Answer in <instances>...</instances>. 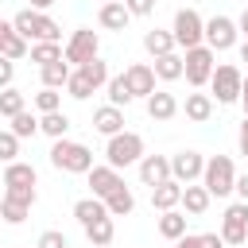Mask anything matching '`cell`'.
Returning <instances> with one entry per match:
<instances>
[{"label": "cell", "instance_id": "cell-1", "mask_svg": "<svg viewBox=\"0 0 248 248\" xmlns=\"http://www.w3.org/2000/svg\"><path fill=\"white\" fill-rule=\"evenodd\" d=\"M12 27H16L19 39H31V43H58V39H62V27H58L46 12H35V8L16 12Z\"/></svg>", "mask_w": 248, "mask_h": 248}, {"label": "cell", "instance_id": "cell-2", "mask_svg": "<svg viewBox=\"0 0 248 248\" xmlns=\"http://www.w3.org/2000/svg\"><path fill=\"white\" fill-rule=\"evenodd\" d=\"M50 167L66 174H89L93 170V151L78 140H54L50 147Z\"/></svg>", "mask_w": 248, "mask_h": 248}, {"label": "cell", "instance_id": "cell-3", "mask_svg": "<svg viewBox=\"0 0 248 248\" xmlns=\"http://www.w3.org/2000/svg\"><path fill=\"white\" fill-rule=\"evenodd\" d=\"M105 159H108L112 170H124V167L140 163V159H143V136H140V132H116V136H108Z\"/></svg>", "mask_w": 248, "mask_h": 248}, {"label": "cell", "instance_id": "cell-4", "mask_svg": "<svg viewBox=\"0 0 248 248\" xmlns=\"http://www.w3.org/2000/svg\"><path fill=\"white\" fill-rule=\"evenodd\" d=\"M202 186L209 190V198H225L236 190V167L229 155H213L205 159V170H202Z\"/></svg>", "mask_w": 248, "mask_h": 248}, {"label": "cell", "instance_id": "cell-5", "mask_svg": "<svg viewBox=\"0 0 248 248\" xmlns=\"http://www.w3.org/2000/svg\"><path fill=\"white\" fill-rule=\"evenodd\" d=\"M170 35H174V46L194 50V46L205 43V19H202L194 8H178V12H174V27H170Z\"/></svg>", "mask_w": 248, "mask_h": 248}, {"label": "cell", "instance_id": "cell-6", "mask_svg": "<svg viewBox=\"0 0 248 248\" xmlns=\"http://www.w3.org/2000/svg\"><path fill=\"white\" fill-rule=\"evenodd\" d=\"M213 70H217V54L202 43V46H194V50H186L182 54V78L194 85V89H202V85H209V78H213Z\"/></svg>", "mask_w": 248, "mask_h": 248}, {"label": "cell", "instance_id": "cell-7", "mask_svg": "<svg viewBox=\"0 0 248 248\" xmlns=\"http://www.w3.org/2000/svg\"><path fill=\"white\" fill-rule=\"evenodd\" d=\"M97 50H101V43H97V31H93V27H78V31L70 35V43L62 46V54H66L70 66H85V62L101 58Z\"/></svg>", "mask_w": 248, "mask_h": 248}, {"label": "cell", "instance_id": "cell-8", "mask_svg": "<svg viewBox=\"0 0 248 248\" xmlns=\"http://www.w3.org/2000/svg\"><path fill=\"white\" fill-rule=\"evenodd\" d=\"M209 85H213V97H217V105H232V101H240V85H244V74L236 70V66H217L213 70V78H209Z\"/></svg>", "mask_w": 248, "mask_h": 248}, {"label": "cell", "instance_id": "cell-9", "mask_svg": "<svg viewBox=\"0 0 248 248\" xmlns=\"http://www.w3.org/2000/svg\"><path fill=\"white\" fill-rule=\"evenodd\" d=\"M236 35H240V27H236V19H229V16H213V19H205V46L217 54V50H232L236 46Z\"/></svg>", "mask_w": 248, "mask_h": 248}, {"label": "cell", "instance_id": "cell-10", "mask_svg": "<svg viewBox=\"0 0 248 248\" xmlns=\"http://www.w3.org/2000/svg\"><path fill=\"white\" fill-rule=\"evenodd\" d=\"M221 240L225 244H244L248 240V202H232L221 217Z\"/></svg>", "mask_w": 248, "mask_h": 248}, {"label": "cell", "instance_id": "cell-11", "mask_svg": "<svg viewBox=\"0 0 248 248\" xmlns=\"http://www.w3.org/2000/svg\"><path fill=\"white\" fill-rule=\"evenodd\" d=\"M202 170H205V155L202 151H178V155H170V178L174 182L190 186L194 178H202Z\"/></svg>", "mask_w": 248, "mask_h": 248}, {"label": "cell", "instance_id": "cell-12", "mask_svg": "<svg viewBox=\"0 0 248 248\" xmlns=\"http://www.w3.org/2000/svg\"><path fill=\"white\" fill-rule=\"evenodd\" d=\"M124 78H128V89H132V97H151L155 93V70L147 66V62H132L128 70H124Z\"/></svg>", "mask_w": 248, "mask_h": 248}, {"label": "cell", "instance_id": "cell-13", "mask_svg": "<svg viewBox=\"0 0 248 248\" xmlns=\"http://www.w3.org/2000/svg\"><path fill=\"white\" fill-rule=\"evenodd\" d=\"M167 178H170V159H167V155H143V159H140V182H143V186L155 190V186H163Z\"/></svg>", "mask_w": 248, "mask_h": 248}, {"label": "cell", "instance_id": "cell-14", "mask_svg": "<svg viewBox=\"0 0 248 248\" xmlns=\"http://www.w3.org/2000/svg\"><path fill=\"white\" fill-rule=\"evenodd\" d=\"M120 186H124V178H120V170H112L108 163L89 170V190H93V198H101V202H105V198H108V194H116Z\"/></svg>", "mask_w": 248, "mask_h": 248}, {"label": "cell", "instance_id": "cell-15", "mask_svg": "<svg viewBox=\"0 0 248 248\" xmlns=\"http://www.w3.org/2000/svg\"><path fill=\"white\" fill-rule=\"evenodd\" d=\"M147 116H151V120H174V116H178V97L167 93V89H155V93L147 97Z\"/></svg>", "mask_w": 248, "mask_h": 248}, {"label": "cell", "instance_id": "cell-16", "mask_svg": "<svg viewBox=\"0 0 248 248\" xmlns=\"http://www.w3.org/2000/svg\"><path fill=\"white\" fill-rule=\"evenodd\" d=\"M151 205H155L159 213H167V209H178V205H182V182L167 178L163 186H155V190H151Z\"/></svg>", "mask_w": 248, "mask_h": 248}, {"label": "cell", "instance_id": "cell-17", "mask_svg": "<svg viewBox=\"0 0 248 248\" xmlns=\"http://www.w3.org/2000/svg\"><path fill=\"white\" fill-rule=\"evenodd\" d=\"M93 128H97L101 136H116V132H124V112H120L116 105H101V108L93 112Z\"/></svg>", "mask_w": 248, "mask_h": 248}, {"label": "cell", "instance_id": "cell-18", "mask_svg": "<svg viewBox=\"0 0 248 248\" xmlns=\"http://www.w3.org/2000/svg\"><path fill=\"white\" fill-rule=\"evenodd\" d=\"M0 54H4V58H12V62H16V58H23V54H31V50H27V39H19V35H16V27H12L8 19H0Z\"/></svg>", "mask_w": 248, "mask_h": 248}, {"label": "cell", "instance_id": "cell-19", "mask_svg": "<svg viewBox=\"0 0 248 248\" xmlns=\"http://www.w3.org/2000/svg\"><path fill=\"white\" fill-rule=\"evenodd\" d=\"M128 19H132V12H128L124 4H101V12H97V23H101L105 31H124Z\"/></svg>", "mask_w": 248, "mask_h": 248}, {"label": "cell", "instance_id": "cell-20", "mask_svg": "<svg viewBox=\"0 0 248 248\" xmlns=\"http://www.w3.org/2000/svg\"><path fill=\"white\" fill-rule=\"evenodd\" d=\"M143 50H147L151 58L174 54V35H170V31H159V27H151V31H143Z\"/></svg>", "mask_w": 248, "mask_h": 248}, {"label": "cell", "instance_id": "cell-21", "mask_svg": "<svg viewBox=\"0 0 248 248\" xmlns=\"http://www.w3.org/2000/svg\"><path fill=\"white\" fill-rule=\"evenodd\" d=\"M186 120H194V124H205L209 116H213V97L209 93H186Z\"/></svg>", "mask_w": 248, "mask_h": 248}, {"label": "cell", "instance_id": "cell-22", "mask_svg": "<svg viewBox=\"0 0 248 248\" xmlns=\"http://www.w3.org/2000/svg\"><path fill=\"white\" fill-rule=\"evenodd\" d=\"M209 202H213V198H209V190H205V186H194V182H190V186H182V209H186L190 217H202V213L209 209Z\"/></svg>", "mask_w": 248, "mask_h": 248}, {"label": "cell", "instance_id": "cell-23", "mask_svg": "<svg viewBox=\"0 0 248 248\" xmlns=\"http://www.w3.org/2000/svg\"><path fill=\"white\" fill-rule=\"evenodd\" d=\"M74 217L81 221V229L85 225H93V221H101V217H108V205L101 202V198H81V202H74Z\"/></svg>", "mask_w": 248, "mask_h": 248}, {"label": "cell", "instance_id": "cell-24", "mask_svg": "<svg viewBox=\"0 0 248 248\" xmlns=\"http://www.w3.org/2000/svg\"><path fill=\"white\" fill-rule=\"evenodd\" d=\"M159 236H167V240H182V236H186V213H182V209H167V213H159Z\"/></svg>", "mask_w": 248, "mask_h": 248}, {"label": "cell", "instance_id": "cell-25", "mask_svg": "<svg viewBox=\"0 0 248 248\" xmlns=\"http://www.w3.org/2000/svg\"><path fill=\"white\" fill-rule=\"evenodd\" d=\"M112 236H116V225H112V217H101V221L85 225V240H89L93 248H108V244H112Z\"/></svg>", "mask_w": 248, "mask_h": 248}, {"label": "cell", "instance_id": "cell-26", "mask_svg": "<svg viewBox=\"0 0 248 248\" xmlns=\"http://www.w3.org/2000/svg\"><path fill=\"white\" fill-rule=\"evenodd\" d=\"M35 178H39V174H35L31 163H19V159H16V163L4 167V186H35Z\"/></svg>", "mask_w": 248, "mask_h": 248}, {"label": "cell", "instance_id": "cell-27", "mask_svg": "<svg viewBox=\"0 0 248 248\" xmlns=\"http://www.w3.org/2000/svg\"><path fill=\"white\" fill-rule=\"evenodd\" d=\"M70 62L62 58V62H50V66H43V89H66V81H70Z\"/></svg>", "mask_w": 248, "mask_h": 248}, {"label": "cell", "instance_id": "cell-28", "mask_svg": "<svg viewBox=\"0 0 248 248\" xmlns=\"http://www.w3.org/2000/svg\"><path fill=\"white\" fill-rule=\"evenodd\" d=\"M39 132H46L50 140H66V132H70V116L58 108V112H46V116H39Z\"/></svg>", "mask_w": 248, "mask_h": 248}, {"label": "cell", "instance_id": "cell-29", "mask_svg": "<svg viewBox=\"0 0 248 248\" xmlns=\"http://www.w3.org/2000/svg\"><path fill=\"white\" fill-rule=\"evenodd\" d=\"M105 205H108V217H128V213L136 209V194H132L128 186H120L116 194L105 198Z\"/></svg>", "mask_w": 248, "mask_h": 248}, {"label": "cell", "instance_id": "cell-30", "mask_svg": "<svg viewBox=\"0 0 248 248\" xmlns=\"http://www.w3.org/2000/svg\"><path fill=\"white\" fill-rule=\"evenodd\" d=\"M19 112H27V97L19 93V89H0V116L4 120H12V116H19Z\"/></svg>", "mask_w": 248, "mask_h": 248}, {"label": "cell", "instance_id": "cell-31", "mask_svg": "<svg viewBox=\"0 0 248 248\" xmlns=\"http://www.w3.org/2000/svg\"><path fill=\"white\" fill-rule=\"evenodd\" d=\"M62 58H66L62 43H31V62H39V70L50 66V62H62Z\"/></svg>", "mask_w": 248, "mask_h": 248}, {"label": "cell", "instance_id": "cell-32", "mask_svg": "<svg viewBox=\"0 0 248 248\" xmlns=\"http://www.w3.org/2000/svg\"><path fill=\"white\" fill-rule=\"evenodd\" d=\"M155 78H163V81H178L182 78V54H163V58H155Z\"/></svg>", "mask_w": 248, "mask_h": 248}, {"label": "cell", "instance_id": "cell-33", "mask_svg": "<svg viewBox=\"0 0 248 248\" xmlns=\"http://www.w3.org/2000/svg\"><path fill=\"white\" fill-rule=\"evenodd\" d=\"M105 89H108V105H116V108H124L128 101H136V97H132V89H128V78H124V74L108 78V85H105Z\"/></svg>", "mask_w": 248, "mask_h": 248}, {"label": "cell", "instance_id": "cell-34", "mask_svg": "<svg viewBox=\"0 0 248 248\" xmlns=\"http://www.w3.org/2000/svg\"><path fill=\"white\" fill-rule=\"evenodd\" d=\"M78 70L85 74V81H89L93 89L108 85V62H105V58H93V62H85V66H78Z\"/></svg>", "mask_w": 248, "mask_h": 248}, {"label": "cell", "instance_id": "cell-35", "mask_svg": "<svg viewBox=\"0 0 248 248\" xmlns=\"http://www.w3.org/2000/svg\"><path fill=\"white\" fill-rule=\"evenodd\" d=\"M66 93H70L74 101H89V97H93L97 89H93V85L85 81V74H81V70H74V74H70V81H66Z\"/></svg>", "mask_w": 248, "mask_h": 248}, {"label": "cell", "instance_id": "cell-36", "mask_svg": "<svg viewBox=\"0 0 248 248\" xmlns=\"http://www.w3.org/2000/svg\"><path fill=\"white\" fill-rule=\"evenodd\" d=\"M27 205H19V202H12V198H0V217L8 221V225H23L27 221Z\"/></svg>", "mask_w": 248, "mask_h": 248}, {"label": "cell", "instance_id": "cell-37", "mask_svg": "<svg viewBox=\"0 0 248 248\" xmlns=\"http://www.w3.org/2000/svg\"><path fill=\"white\" fill-rule=\"evenodd\" d=\"M58 105H62V93L58 89H39L35 93V108L46 116V112H58Z\"/></svg>", "mask_w": 248, "mask_h": 248}, {"label": "cell", "instance_id": "cell-38", "mask_svg": "<svg viewBox=\"0 0 248 248\" xmlns=\"http://www.w3.org/2000/svg\"><path fill=\"white\" fill-rule=\"evenodd\" d=\"M8 132H16L19 140H27V136L39 132V120H35L31 112H19V116H12V128H8Z\"/></svg>", "mask_w": 248, "mask_h": 248}, {"label": "cell", "instance_id": "cell-39", "mask_svg": "<svg viewBox=\"0 0 248 248\" xmlns=\"http://www.w3.org/2000/svg\"><path fill=\"white\" fill-rule=\"evenodd\" d=\"M16 155H19V136L4 128V132H0V159H4V163H16Z\"/></svg>", "mask_w": 248, "mask_h": 248}, {"label": "cell", "instance_id": "cell-40", "mask_svg": "<svg viewBox=\"0 0 248 248\" xmlns=\"http://www.w3.org/2000/svg\"><path fill=\"white\" fill-rule=\"evenodd\" d=\"M4 198H12V202H19V205H35V186H8L4 190Z\"/></svg>", "mask_w": 248, "mask_h": 248}, {"label": "cell", "instance_id": "cell-41", "mask_svg": "<svg viewBox=\"0 0 248 248\" xmlns=\"http://www.w3.org/2000/svg\"><path fill=\"white\" fill-rule=\"evenodd\" d=\"M35 248H70V240H66V232H58V229H46L43 236H39V244Z\"/></svg>", "mask_w": 248, "mask_h": 248}, {"label": "cell", "instance_id": "cell-42", "mask_svg": "<svg viewBox=\"0 0 248 248\" xmlns=\"http://www.w3.org/2000/svg\"><path fill=\"white\" fill-rule=\"evenodd\" d=\"M124 8H128L132 16H151V12H155V0H124Z\"/></svg>", "mask_w": 248, "mask_h": 248}, {"label": "cell", "instance_id": "cell-43", "mask_svg": "<svg viewBox=\"0 0 248 248\" xmlns=\"http://www.w3.org/2000/svg\"><path fill=\"white\" fill-rule=\"evenodd\" d=\"M12 78H16V62L0 54V89H8V85H12Z\"/></svg>", "mask_w": 248, "mask_h": 248}, {"label": "cell", "instance_id": "cell-44", "mask_svg": "<svg viewBox=\"0 0 248 248\" xmlns=\"http://www.w3.org/2000/svg\"><path fill=\"white\" fill-rule=\"evenodd\" d=\"M198 248H225L221 232H198Z\"/></svg>", "mask_w": 248, "mask_h": 248}, {"label": "cell", "instance_id": "cell-45", "mask_svg": "<svg viewBox=\"0 0 248 248\" xmlns=\"http://www.w3.org/2000/svg\"><path fill=\"white\" fill-rule=\"evenodd\" d=\"M232 194H240V202H248V170L236 174V190H232Z\"/></svg>", "mask_w": 248, "mask_h": 248}, {"label": "cell", "instance_id": "cell-46", "mask_svg": "<svg viewBox=\"0 0 248 248\" xmlns=\"http://www.w3.org/2000/svg\"><path fill=\"white\" fill-rule=\"evenodd\" d=\"M236 27H240V35H244V39H248V8H244V12H240V19H236Z\"/></svg>", "mask_w": 248, "mask_h": 248}, {"label": "cell", "instance_id": "cell-47", "mask_svg": "<svg viewBox=\"0 0 248 248\" xmlns=\"http://www.w3.org/2000/svg\"><path fill=\"white\" fill-rule=\"evenodd\" d=\"M50 4H54V0H31V8H35V12H43V8H50Z\"/></svg>", "mask_w": 248, "mask_h": 248}, {"label": "cell", "instance_id": "cell-48", "mask_svg": "<svg viewBox=\"0 0 248 248\" xmlns=\"http://www.w3.org/2000/svg\"><path fill=\"white\" fill-rule=\"evenodd\" d=\"M240 155L248 159V136H240Z\"/></svg>", "mask_w": 248, "mask_h": 248}, {"label": "cell", "instance_id": "cell-49", "mask_svg": "<svg viewBox=\"0 0 248 248\" xmlns=\"http://www.w3.org/2000/svg\"><path fill=\"white\" fill-rule=\"evenodd\" d=\"M240 62H248V39L240 43Z\"/></svg>", "mask_w": 248, "mask_h": 248}, {"label": "cell", "instance_id": "cell-50", "mask_svg": "<svg viewBox=\"0 0 248 248\" xmlns=\"http://www.w3.org/2000/svg\"><path fill=\"white\" fill-rule=\"evenodd\" d=\"M240 136H248V116H244V120H240Z\"/></svg>", "mask_w": 248, "mask_h": 248}, {"label": "cell", "instance_id": "cell-51", "mask_svg": "<svg viewBox=\"0 0 248 248\" xmlns=\"http://www.w3.org/2000/svg\"><path fill=\"white\" fill-rule=\"evenodd\" d=\"M105 4H124V0H105Z\"/></svg>", "mask_w": 248, "mask_h": 248}, {"label": "cell", "instance_id": "cell-52", "mask_svg": "<svg viewBox=\"0 0 248 248\" xmlns=\"http://www.w3.org/2000/svg\"><path fill=\"white\" fill-rule=\"evenodd\" d=\"M0 132H4V124H0Z\"/></svg>", "mask_w": 248, "mask_h": 248}]
</instances>
